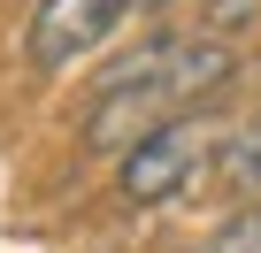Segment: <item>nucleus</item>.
<instances>
[{
    "mask_svg": "<svg viewBox=\"0 0 261 253\" xmlns=\"http://www.w3.org/2000/svg\"><path fill=\"white\" fill-rule=\"evenodd\" d=\"M215 138H223V131H215L200 107L154 123L146 138H130V146L115 154V192H123V207H169L177 192H192V184L207 177V161H215Z\"/></svg>",
    "mask_w": 261,
    "mask_h": 253,
    "instance_id": "nucleus-1",
    "label": "nucleus"
},
{
    "mask_svg": "<svg viewBox=\"0 0 261 253\" xmlns=\"http://www.w3.org/2000/svg\"><path fill=\"white\" fill-rule=\"evenodd\" d=\"M123 16H130V0H39L31 31H23V54H31V69H69V62L100 54Z\"/></svg>",
    "mask_w": 261,
    "mask_h": 253,
    "instance_id": "nucleus-2",
    "label": "nucleus"
},
{
    "mask_svg": "<svg viewBox=\"0 0 261 253\" xmlns=\"http://www.w3.org/2000/svg\"><path fill=\"white\" fill-rule=\"evenodd\" d=\"M207 177L238 200V207H253L261 200V107L246 115V123H230V131L215 138V161H207Z\"/></svg>",
    "mask_w": 261,
    "mask_h": 253,
    "instance_id": "nucleus-3",
    "label": "nucleus"
},
{
    "mask_svg": "<svg viewBox=\"0 0 261 253\" xmlns=\"http://www.w3.org/2000/svg\"><path fill=\"white\" fill-rule=\"evenodd\" d=\"M200 253H261V200H253V207H230V215L200 238Z\"/></svg>",
    "mask_w": 261,
    "mask_h": 253,
    "instance_id": "nucleus-4",
    "label": "nucleus"
},
{
    "mask_svg": "<svg viewBox=\"0 0 261 253\" xmlns=\"http://www.w3.org/2000/svg\"><path fill=\"white\" fill-rule=\"evenodd\" d=\"M253 16H261V0H207V31H223V39L246 31Z\"/></svg>",
    "mask_w": 261,
    "mask_h": 253,
    "instance_id": "nucleus-5",
    "label": "nucleus"
},
{
    "mask_svg": "<svg viewBox=\"0 0 261 253\" xmlns=\"http://www.w3.org/2000/svg\"><path fill=\"white\" fill-rule=\"evenodd\" d=\"M162 8H177V0H130V16H162Z\"/></svg>",
    "mask_w": 261,
    "mask_h": 253,
    "instance_id": "nucleus-6",
    "label": "nucleus"
}]
</instances>
